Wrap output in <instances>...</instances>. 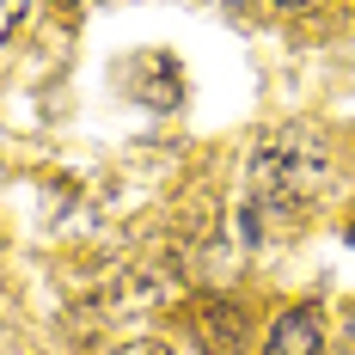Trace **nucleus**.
Returning <instances> with one entry per match:
<instances>
[{"label":"nucleus","mask_w":355,"mask_h":355,"mask_svg":"<svg viewBox=\"0 0 355 355\" xmlns=\"http://www.w3.org/2000/svg\"><path fill=\"white\" fill-rule=\"evenodd\" d=\"M331 153L313 129H276L245 166V233H282L324 202Z\"/></svg>","instance_id":"f257e3e1"},{"label":"nucleus","mask_w":355,"mask_h":355,"mask_svg":"<svg viewBox=\"0 0 355 355\" xmlns=\"http://www.w3.org/2000/svg\"><path fill=\"white\" fill-rule=\"evenodd\" d=\"M263 355H324V313L319 306H288L282 319L270 324Z\"/></svg>","instance_id":"f03ea898"},{"label":"nucleus","mask_w":355,"mask_h":355,"mask_svg":"<svg viewBox=\"0 0 355 355\" xmlns=\"http://www.w3.org/2000/svg\"><path fill=\"white\" fill-rule=\"evenodd\" d=\"M25 6H31V0H0V31H19V19H25Z\"/></svg>","instance_id":"7ed1b4c3"},{"label":"nucleus","mask_w":355,"mask_h":355,"mask_svg":"<svg viewBox=\"0 0 355 355\" xmlns=\"http://www.w3.org/2000/svg\"><path fill=\"white\" fill-rule=\"evenodd\" d=\"M337 355H355V306L343 313V324H337Z\"/></svg>","instance_id":"20e7f679"},{"label":"nucleus","mask_w":355,"mask_h":355,"mask_svg":"<svg viewBox=\"0 0 355 355\" xmlns=\"http://www.w3.org/2000/svg\"><path fill=\"white\" fill-rule=\"evenodd\" d=\"M123 355H166L159 343H135V349H123Z\"/></svg>","instance_id":"39448f33"},{"label":"nucleus","mask_w":355,"mask_h":355,"mask_svg":"<svg viewBox=\"0 0 355 355\" xmlns=\"http://www.w3.org/2000/svg\"><path fill=\"white\" fill-rule=\"evenodd\" d=\"M276 6H306V0H276Z\"/></svg>","instance_id":"423d86ee"},{"label":"nucleus","mask_w":355,"mask_h":355,"mask_svg":"<svg viewBox=\"0 0 355 355\" xmlns=\"http://www.w3.org/2000/svg\"><path fill=\"white\" fill-rule=\"evenodd\" d=\"M349 245H355V227H349Z\"/></svg>","instance_id":"0eeeda50"}]
</instances>
